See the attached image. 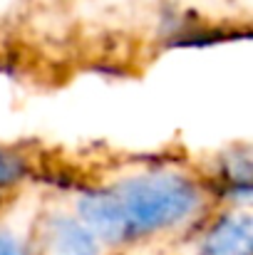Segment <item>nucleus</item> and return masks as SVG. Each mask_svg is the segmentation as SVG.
I'll return each mask as SVG.
<instances>
[{
  "mask_svg": "<svg viewBox=\"0 0 253 255\" xmlns=\"http://www.w3.org/2000/svg\"><path fill=\"white\" fill-rule=\"evenodd\" d=\"M17 173H20L17 161H12V159H2V156H0V183H7V181H12Z\"/></svg>",
  "mask_w": 253,
  "mask_h": 255,
  "instance_id": "nucleus-6",
  "label": "nucleus"
},
{
  "mask_svg": "<svg viewBox=\"0 0 253 255\" xmlns=\"http://www.w3.org/2000/svg\"><path fill=\"white\" fill-rule=\"evenodd\" d=\"M50 255H97V238L72 218H57L50 226Z\"/></svg>",
  "mask_w": 253,
  "mask_h": 255,
  "instance_id": "nucleus-4",
  "label": "nucleus"
},
{
  "mask_svg": "<svg viewBox=\"0 0 253 255\" xmlns=\"http://www.w3.org/2000/svg\"><path fill=\"white\" fill-rule=\"evenodd\" d=\"M0 255H27V251L12 233L0 231Z\"/></svg>",
  "mask_w": 253,
  "mask_h": 255,
  "instance_id": "nucleus-5",
  "label": "nucleus"
},
{
  "mask_svg": "<svg viewBox=\"0 0 253 255\" xmlns=\"http://www.w3.org/2000/svg\"><path fill=\"white\" fill-rule=\"evenodd\" d=\"M129 236L179 223L196 206L194 186L174 173H154L127 181L117 193Z\"/></svg>",
  "mask_w": 253,
  "mask_h": 255,
  "instance_id": "nucleus-1",
  "label": "nucleus"
},
{
  "mask_svg": "<svg viewBox=\"0 0 253 255\" xmlns=\"http://www.w3.org/2000/svg\"><path fill=\"white\" fill-rule=\"evenodd\" d=\"M80 216H82V226L94 238L117 243V241H124L129 236L127 221H124V213H122V206H119V201H117L114 193L97 191V193L82 196V201H80Z\"/></svg>",
  "mask_w": 253,
  "mask_h": 255,
  "instance_id": "nucleus-2",
  "label": "nucleus"
},
{
  "mask_svg": "<svg viewBox=\"0 0 253 255\" xmlns=\"http://www.w3.org/2000/svg\"><path fill=\"white\" fill-rule=\"evenodd\" d=\"M253 228L249 216L224 218L204 241L201 255H251Z\"/></svg>",
  "mask_w": 253,
  "mask_h": 255,
  "instance_id": "nucleus-3",
  "label": "nucleus"
}]
</instances>
